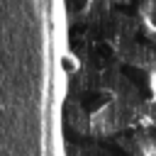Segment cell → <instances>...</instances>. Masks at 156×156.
I'll list each match as a JSON object with an SVG mask.
<instances>
[{"instance_id":"obj_1","label":"cell","mask_w":156,"mask_h":156,"mask_svg":"<svg viewBox=\"0 0 156 156\" xmlns=\"http://www.w3.org/2000/svg\"><path fill=\"white\" fill-rule=\"evenodd\" d=\"M110 102V95L107 93H85L83 98H80V107L88 112V115H95V112H100L105 105Z\"/></svg>"}]
</instances>
